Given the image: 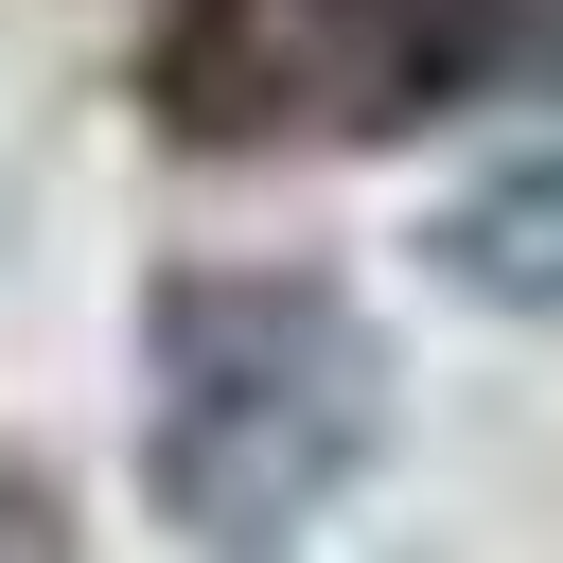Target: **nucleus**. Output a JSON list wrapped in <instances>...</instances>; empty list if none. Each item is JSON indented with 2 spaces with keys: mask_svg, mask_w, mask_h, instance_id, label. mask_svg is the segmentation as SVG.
Here are the masks:
<instances>
[{
  "mask_svg": "<svg viewBox=\"0 0 563 563\" xmlns=\"http://www.w3.org/2000/svg\"><path fill=\"white\" fill-rule=\"evenodd\" d=\"M123 369H141V422H123L141 510H158L194 563H282V545H317V528L369 493L387 422H405L387 317H369L352 282H317V264H158Z\"/></svg>",
  "mask_w": 563,
  "mask_h": 563,
  "instance_id": "f257e3e1",
  "label": "nucleus"
},
{
  "mask_svg": "<svg viewBox=\"0 0 563 563\" xmlns=\"http://www.w3.org/2000/svg\"><path fill=\"white\" fill-rule=\"evenodd\" d=\"M440 18H457V106H475V88L563 106V0H440Z\"/></svg>",
  "mask_w": 563,
  "mask_h": 563,
  "instance_id": "20e7f679",
  "label": "nucleus"
},
{
  "mask_svg": "<svg viewBox=\"0 0 563 563\" xmlns=\"http://www.w3.org/2000/svg\"><path fill=\"white\" fill-rule=\"evenodd\" d=\"M422 264H440L475 317H528V334H563V141H528V158L457 176V194L422 211Z\"/></svg>",
  "mask_w": 563,
  "mask_h": 563,
  "instance_id": "7ed1b4c3",
  "label": "nucleus"
},
{
  "mask_svg": "<svg viewBox=\"0 0 563 563\" xmlns=\"http://www.w3.org/2000/svg\"><path fill=\"white\" fill-rule=\"evenodd\" d=\"M422 106H457V18L440 0H158V35H141V123L176 158L387 141Z\"/></svg>",
  "mask_w": 563,
  "mask_h": 563,
  "instance_id": "f03ea898",
  "label": "nucleus"
}]
</instances>
